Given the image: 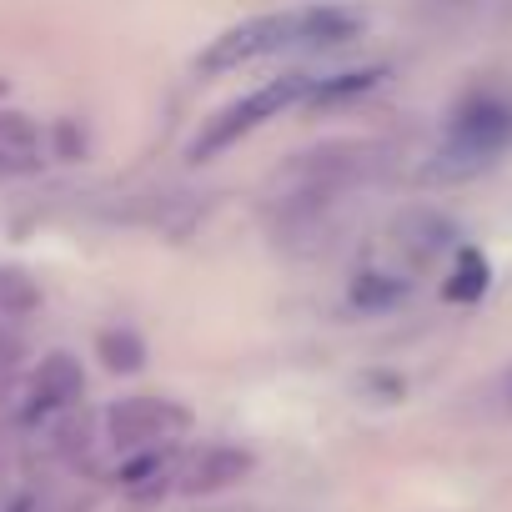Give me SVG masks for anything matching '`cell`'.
I'll return each mask as SVG.
<instances>
[{
	"label": "cell",
	"mask_w": 512,
	"mask_h": 512,
	"mask_svg": "<svg viewBox=\"0 0 512 512\" xmlns=\"http://www.w3.org/2000/svg\"><path fill=\"white\" fill-rule=\"evenodd\" d=\"M382 81H387V66H367V71H342V76L312 81L307 101H312V106H342V101H362V96H372V91H377Z\"/></svg>",
	"instance_id": "cell-12"
},
{
	"label": "cell",
	"mask_w": 512,
	"mask_h": 512,
	"mask_svg": "<svg viewBox=\"0 0 512 512\" xmlns=\"http://www.w3.org/2000/svg\"><path fill=\"white\" fill-rule=\"evenodd\" d=\"M282 51H302L297 46V11L287 16H256V21H241L231 31H221L206 51H201V71L206 76H221V71H241L262 56H282Z\"/></svg>",
	"instance_id": "cell-5"
},
{
	"label": "cell",
	"mask_w": 512,
	"mask_h": 512,
	"mask_svg": "<svg viewBox=\"0 0 512 512\" xmlns=\"http://www.w3.org/2000/svg\"><path fill=\"white\" fill-rule=\"evenodd\" d=\"M312 81H317V76H282V81H267V86H256L251 96L231 101L226 111H216V116L201 126V136L191 141V161H211V156L231 151L241 136H251L256 126L277 121L282 111H292L297 101H307Z\"/></svg>",
	"instance_id": "cell-3"
},
{
	"label": "cell",
	"mask_w": 512,
	"mask_h": 512,
	"mask_svg": "<svg viewBox=\"0 0 512 512\" xmlns=\"http://www.w3.org/2000/svg\"><path fill=\"white\" fill-rule=\"evenodd\" d=\"M176 467H181V452L166 442V447H146V452H126L116 482L136 497V502H151V497H166L176 492Z\"/></svg>",
	"instance_id": "cell-9"
},
{
	"label": "cell",
	"mask_w": 512,
	"mask_h": 512,
	"mask_svg": "<svg viewBox=\"0 0 512 512\" xmlns=\"http://www.w3.org/2000/svg\"><path fill=\"white\" fill-rule=\"evenodd\" d=\"M51 452H56L61 462H71V467L91 462V422L76 417V412L51 417Z\"/></svg>",
	"instance_id": "cell-15"
},
{
	"label": "cell",
	"mask_w": 512,
	"mask_h": 512,
	"mask_svg": "<svg viewBox=\"0 0 512 512\" xmlns=\"http://www.w3.org/2000/svg\"><path fill=\"white\" fill-rule=\"evenodd\" d=\"M41 307V287L21 267H0V322H21Z\"/></svg>",
	"instance_id": "cell-14"
},
{
	"label": "cell",
	"mask_w": 512,
	"mask_h": 512,
	"mask_svg": "<svg viewBox=\"0 0 512 512\" xmlns=\"http://www.w3.org/2000/svg\"><path fill=\"white\" fill-rule=\"evenodd\" d=\"M246 472H251V452H246V447L211 442V447H196V452L181 457V467H176V492H181V497H211V492L236 487Z\"/></svg>",
	"instance_id": "cell-7"
},
{
	"label": "cell",
	"mask_w": 512,
	"mask_h": 512,
	"mask_svg": "<svg viewBox=\"0 0 512 512\" xmlns=\"http://www.w3.org/2000/svg\"><path fill=\"white\" fill-rule=\"evenodd\" d=\"M487 282H492L487 256H482L477 246H457V267H452L442 297H447V302H477V297L487 292Z\"/></svg>",
	"instance_id": "cell-13"
},
{
	"label": "cell",
	"mask_w": 512,
	"mask_h": 512,
	"mask_svg": "<svg viewBox=\"0 0 512 512\" xmlns=\"http://www.w3.org/2000/svg\"><path fill=\"white\" fill-rule=\"evenodd\" d=\"M377 156H382V146H367V141H332L322 151L292 156V166L277 171L272 201H267L277 216V231L312 236L342 206V196L377 171Z\"/></svg>",
	"instance_id": "cell-1"
},
{
	"label": "cell",
	"mask_w": 512,
	"mask_h": 512,
	"mask_svg": "<svg viewBox=\"0 0 512 512\" xmlns=\"http://www.w3.org/2000/svg\"><path fill=\"white\" fill-rule=\"evenodd\" d=\"M56 146H61V156H66V161H76V156L86 151V136L66 121V126H56Z\"/></svg>",
	"instance_id": "cell-18"
},
{
	"label": "cell",
	"mask_w": 512,
	"mask_h": 512,
	"mask_svg": "<svg viewBox=\"0 0 512 512\" xmlns=\"http://www.w3.org/2000/svg\"><path fill=\"white\" fill-rule=\"evenodd\" d=\"M0 96H6V81H0Z\"/></svg>",
	"instance_id": "cell-20"
},
{
	"label": "cell",
	"mask_w": 512,
	"mask_h": 512,
	"mask_svg": "<svg viewBox=\"0 0 512 512\" xmlns=\"http://www.w3.org/2000/svg\"><path fill=\"white\" fill-rule=\"evenodd\" d=\"M492 397H497V407H502V412H512V367L492 382Z\"/></svg>",
	"instance_id": "cell-19"
},
{
	"label": "cell",
	"mask_w": 512,
	"mask_h": 512,
	"mask_svg": "<svg viewBox=\"0 0 512 512\" xmlns=\"http://www.w3.org/2000/svg\"><path fill=\"white\" fill-rule=\"evenodd\" d=\"M407 282L402 277H392V272H367V277H357V287H352V302L362 307V312H387V307H397V302H407Z\"/></svg>",
	"instance_id": "cell-16"
},
{
	"label": "cell",
	"mask_w": 512,
	"mask_h": 512,
	"mask_svg": "<svg viewBox=\"0 0 512 512\" xmlns=\"http://www.w3.org/2000/svg\"><path fill=\"white\" fill-rule=\"evenodd\" d=\"M362 26H367L362 11L312 6V11H297V46H302V51H332V46H347Z\"/></svg>",
	"instance_id": "cell-10"
},
{
	"label": "cell",
	"mask_w": 512,
	"mask_h": 512,
	"mask_svg": "<svg viewBox=\"0 0 512 512\" xmlns=\"http://www.w3.org/2000/svg\"><path fill=\"white\" fill-rule=\"evenodd\" d=\"M41 161H46V141L36 121L21 111H0V171L26 176V171H41Z\"/></svg>",
	"instance_id": "cell-11"
},
{
	"label": "cell",
	"mask_w": 512,
	"mask_h": 512,
	"mask_svg": "<svg viewBox=\"0 0 512 512\" xmlns=\"http://www.w3.org/2000/svg\"><path fill=\"white\" fill-rule=\"evenodd\" d=\"M81 392H86L81 362H76L71 352H51V357H41V367H36V377H31V392H26V412H21V417H26L31 427H41V422L71 412V407L81 402Z\"/></svg>",
	"instance_id": "cell-6"
},
{
	"label": "cell",
	"mask_w": 512,
	"mask_h": 512,
	"mask_svg": "<svg viewBox=\"0 0 512 512\" xmlns=\"http://www.w3.org/2000/svg\"><path fill=\"white\" fill-rule=\"evenodd\" d=\"M96 352H101V362H106L111 372H141V367H146V342H141L131 327H111V332H101Z\"/></svg>",
	"instance_id": "cell-17"
},
{
	"label": "cell",
	"mask_w": 512,
	"mask_h": 512,
	"mask_svg": "<svg viewBox=\"0 0 512 512\" xmlns=\"http://www.w3.org/2000/svg\"><path fill=\"white\" fill-rule=\"evenodd\" d=\"M502 151H512V96L502 91H472L457 101L452 121H447V136L437 146V156L427 161V181H442V186H457V181H472L482 176Z\"/></svg>",
	"instance_id": "cell-2"
},
{
	"label": "cell",
	"mask_w": 512,
	"mask_h": 512,
	"mask_svg": "<svg viewBox=\"0 0 512 512\" xmlns=\"http://www.w3.org/2000/svg\"><path fill=\"white\" fill-rule=\"evenodd\" d=\"M392 236H397V251L407 256V262H417V267H432V262H442L447 251H457V226L442 211H432V206L402 211L392 221Z\"/></svg>",
	"instance_id": "cell-8"
},
{
	"label": "cell",
	"mask_w": 512,
	"mask_h": 512,
	"mask_svg": "<svg viewBox=\"0 0 512 512\" xmlns=\"http://www.w3.org/2000/svg\"><path fill=\"white\" fill-rule=\"evenodd\" d=\"M191 427V412L176 397H121L106 407V442L116 452L166 447Z\"/></svg>",
	"instance_id": "cell-4"
}]
</instances>
